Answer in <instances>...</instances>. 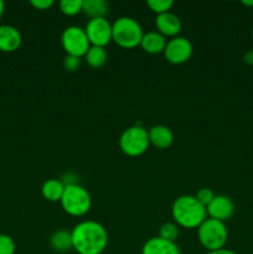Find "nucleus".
<instances>
[{"label":"nucleus","instance_id":"f257e3e1","mask_svg":"<svg viewBox=\"0 0 253 254\" xmlns=\"http://www.w3.org/2000/svg\"><path fill=\"white\" fill-rule=\"evenodd\" d=\"M73 250L78 254H102L108 246V232L102 223L86 220L71 231Z\"/></svg>","mask_w":253,"mask_h":254},{"label":"nucleus","instance_id":"f03ea898","mask_svg":"<svg viewBox=\"0 0 253 254\" xmlns=\"http://www.w3.org/2000/svg\"><path fill=\"white\" fill-rule=\"evenodd\" d=\"M171 216L179 227L197 230L207 218V211L193 195H183L173 202Z\"/></svg>","mask_w":253,"mask_h":254},{"label":"nucleus","instance_id":"7ed1b4c3","mask_svg":"<svg viewBox=\"0 0 253 254\" xmlns=\"http://www.w3.org/2000/svg\"><path fill=\"white\" fill-rule=\"evenodd\" d=\"M144 31L141 25L130 16H121L112 24V41L122 49L140 46Z\"/></svg>","mask_w":253,"mask_h":254},{"label":"nucleus","instance_id":"20e7f679","mask_svg":"<svg viewBox=\"0 0 253 254\" xmlns=\"http://www.w3.org/2000/svg\"><path fill=\"white\" fill-rule=\"evenodd\" d=\"M60 203L67 215L72 217H82L91 210L92 197L87 189L79 184H73L64 186L63 195Z\"/></svg>","mask_w":253,"mask_h":254},{"label":"nucleus","instance_id":"39448f33","mask_svg":"<svg viewBox=\"0 0 253 254\" xmlns=\"http://www.w3.org/2000/svg\"><path fill=\"white\" fill-rule=\"evenodd\" d=\"M197 238L200 245L207 252L222 250L228 241V230L225 222L206 218L197 228Z\"/></svg>","mask_w":253,"mask_h":254},{"label":"nucleus","instance_id":"423d86ee","mask_svg":"<svg viewBox=\"0 0 253 254\" xmlns=\"http://www.w3.org/2000/svg\"><path fill=\"white\" fill-rule=\"evenodd\" d=\"M150 146L148 130L141 126H131L122 133L119 148L126 155L136 158L145 153Z\"/></svg>","mask_w":253,"mask_h":254},{"label":"nucleus","instance_id":"0eeeda50","mask_svg":"<svg viewBox=\"0 0 253 254\" xmlns=\"http://www.w3.org/2000/svg\"><path fill=\"white\" fill-rule=\"evenodd\" d=\"M61 44L64 52L68 56H74L82 59L86 56L87 51L91 47L86 31L82 27L71 25L63 30L61 35Z\"/></svg>","mask_w":253,"mask_h":254},{"label":"nucleus","instance_id":"6e6552de","mask_svg":"<svg viewBox=\"0 0 253 254\" xmlns=\"http://www.w3.org/2000/svg\"><path fill=\"white\" fill-rule=\"evenodd\" d=\"M193 47L189 39L181 36L173 37L166 42L164 50V56L166 61L171 64H183L190 60L192 56Z\"/></svg>","mask_w":253,"mask_h":254},{"label":"nucleus","instance_id":"1a4fd4ad","mask_svg":"<svg viewBox=\"0 0 253 254\" xmlns=\"http://www.w3.org/2000/svg\"><path fill=\"white\" fill-rule=\"evenodd\" d=\"M91 46L106 47L112 42V24L106 17L89 19L84 27Z\"/></svg>","mask_w":253,"mask_h":254},{"label":"nucleus","instance_id":"9d476101","mask_svg":"<svg viewBox=\"0 0 253 254\" xmlns=\"http://www.w3.org/2000/svg\"><path fill=\"white\" fill-rule=\"evenodd\" d=\"M206 211H207L208 218L220 221V222H226L235 213V203L228 196L216 195L212 202L206 207Z\"/></svg>","mask_w":253,"mask_h":254},{"label":"nucleus","instance_id":"9b49d317","mask_svg":"<svg viewBox=\"0 0 253 254\" xmlns=\"http://www.w3.org/2000/svg\"><path fill=\"white\" fill-rule=\"evenodd\" d=\"M22 44V36L19 29L12 25H0V51L15 52Z\"/></svg>","mask_w":253,"mask_h":254},{"label":"nucleus","instance_id":"f8f14e48","mask_svg":"<svg viewBox=\"0 0 253 254\" xmlns=\"http://www.w3.org/2000/svg\"><path fill=\"white\" fill-rule=\"evenodd\" d=\"M155 25L158 32H160L163 36L171 37V39L178 36L181 31V27H183V24H181V20L179 19V16H176L171 11L158 15L155 20Z\"/></svg>","mask_w":253,"mask_h":254},{"label":"nucleus","instance_id":"ddd939ff","mask_svg":"<svg viewBox=\"0 0 253 254\" xmlns=\"http://www.w3.org/2000/svg\"><path fill=\"white\" fill-rule=\"evenodd\" d=\"M149 135V141H150V145L155 146L156 149H160V150H165L169 149L174 143V133L171 131V129L166 126H153L148 130Z\"/></svg>","mask_w":253,"mask_h":254},{"label":"nucleus","instance_id":"4468645a","mask_svg":"<svg viewBox=\"0 0 253 254\" xmlns=\"http://www.w3.org/2000/svg\"><path fill=\"white\" fill-rule=\"evenodd\" d=\"M141 254H181L176 242H169L158 237H151L141 247Z\"/></svg>","mask_w":253,"mask_h":254},{"label":"nucleus","instance_id":"2eb2a0df","mask_svg":"<svg viewBox=\"0 0 253 254\" xmlns=\"http://www.w3.org/2000/svg\"><path fill=\"white\" fill-rule=\"evenodd\" d=\"M166 37L163 36L158 31L144 32V36L141 39L140 47L144 52L149 55H159L164 54V50L166 47Z\"/></svg>","mask_w":253,"mask_h":254},{"label":"nucleus","instance_id":"dca6fc26","mask_svg":"<svg viewBox=\"0 0 253 254\" xmlns=\"http://www.w3.org/2000/svg\"><path fill=\"white\" fill-rule=\"evenodd\" d=\"M50 247L52 251L57 253H66L73 250V243H72V235L69 231L59 230L55 231L49 238Z\"/></svg>","mask_w":253,"mask_h":254},{"label":"nucleus","instance_id":"f3484780","mask_svg":"<svg viewBox=\"0 0 253 254\" xmlns=\"http://www.w3.org/2000/svg\"><path fill=\"white\" fill-rule=\"evenodd\" d=\"M64 191V185L61 180L49 179L41 186V195L49 202H60Z\"/></svg>","mask_w":253,"mask_h":254},{"label":"nucleus","instance_id":"a211bd4d","mask_svg":"<svg viewBox=\"0 0 253 254\" xmlns=\"http://www.w3.org/2000/svg\"><path fill=\"white\" fill-rule=\"evenodd\" d=\"M108 7V2L104 1V0H83L82 12L89 19L106 17Z\"/></svg>","mask_w":253,"mask_h":254},{"label":"nucleus","instance_id":"6ab92c4d","mask_svg":"<svg viewBox=\"0 0 253 254\" xmlns=\"http://www.w3.org/2000/svg\"><path fill=\"white\" fill-rule=\"evenodd\" d=\"M87 64L92 68H101L104 64H107V60H108V55L104 47H98V46H91L89 50L87 51L86 56H84Z\"/></svg>","mask_w":253,"mask_h":254},{"label":"nucleus","instance_id":"aec40b11","mask_svg":"<svg viewBox=\"0 0 253 254\" xmlns=\"http://www.w3.org/2000/svg\"><path fill=\"white\" fill-rule=\"evenodd\" d=\"M180 233V227L175 222H165L159 228V237L169 242H176Z\"/></svg>","mask_w":253,"mask_h":254},{"label":"nucleus","instance_id":"412c9836","mask_svg":"<svg viewBox=\"0 0 253 254\" xmlns=\"http://www.w3.org/2000/svg\"><path fill=\"white\" fill-rule=\"evenodd\" d=\"M60 10L66 16H74V15L82 12L83 7V0H62L59 4Z\"/></svg>","mask_w":253,"mask_h":254},{"label":"nucleus","instance_id":"4be33fe9","mask_svg":"<svg viewBox=\"0 0 253 254\" xmlns=\"http://www.w3.org/2000/svg\"><path fill=\"white\" fill-rule=\"evenodd\" d=\"M146 5L158 16V15L170 11L171 7L174 6V1L173 0H148Z\"/></svg>","mask_w":253,"mask_h":254},{"label":"nucleus","instance_id":"5701e85b","mask_svg":"<svg viewBox=\"0 0 253 254\" xmlns=\"http://www.w3.org/2000/svg\"><path fill=\"white\" fill-rule=\"evenodd\" d=\"M16 246L10 236L0 233V254H15Z\"/></svg>","mask_w":253,"mask_h":254},{"label":"nucleus","instance_id":"b1692460","mask_svg":"<svg viewBox=\"0 0 253 254\" xmlns=\"http://www.w3.org/2000/svg\"><path fill=\"white\" fill-rule=\"evenodd\" d=\"M215 196H216L215 192H213L210 188H202L197 191V193L195 195V197L197 198V201L201 203V205H203L205 207H207V206L212 202V200L215 198Z\"/></svg>","mask_w":253,"mask_h":254},{"label":"nucleus","instance_id":"393cba45","mask_svg":"<svg viewBox=\"0 0 253 254\" xmlns=\"http://www.w3.org/2000/svg\"><path fill=\"white\" fill-rule=\"evenodd\" d=\"M63 67L69 72H74L81 67V59L67 55L63 59Z\"/></svg>","mask_w":253,"mask_h":254},{"label":"nucleus","instance_id":"a878e982","mask_svg":"<svg viewBox=\"0 0 253 254\" xmlns=\"http://www.w3.org/2000/svg\"><path fill=\"white\" fill-rule=\"evenodd\" d=\"M31 6H34L36 10H49L55 5L54 0H31L30 1Z\"/></svg>","mask_w":253,"mask_h":254},{"label":"nucleus","instance_id":"bb28decb","mask_svg":"<svg viewBox=\"0 0 253 254\" xmlns=\"http://www.w3.org/2000/svg\"><path fill=\"white\" fill-rule=\"evenodd\" d=\"M245 62L250 66H253V50H250L245 54Z\"/></svg>","mask_w":253,"mask_h":254},{"label":"nucleus","instance_id":"cd10ccee","mask_svg":"<svg viewBox=\"0 0 253 254\" xmlns=\"http://www.w3.org/2000/svg\"><path fill=\"white\" fill-rule=\"evenodd\" d=\"M207 254H237L233 251L227 250V248H222V250H218V251H213V252H207Z\"/></svg>","mask_w":253,"mask_h":254},{"label":"nucleus","instance_id":"c85d7f7f","mask_svg":"<svg viewBox=\"0 0 253 254\" xmlns=\"http://www.w3.org/2000/svg\"><path fill=\"white\" fill-rule=\"evenodd\" d=\"M4 11H5V4H4V1H1V0H0V19H1V16L4 15Z\"/></svg>","mask_w":253,"mask_h":254},{"label":"nucleus","instance_id":"c756f323","mask_svg":"<svg viewBox=\"0 0 253 254\" xmlns=\"http://www.w3.org/2000/svg\"><path fill=\"white\" fill-rule=\"evenodd\" d=\"M242 5H245V6H253V0H243Z\"/></svg>","mask_w":253,"mask_h":254},{"label":"nucleus","instance_id":"7c9ffc66","mask_svg":"<svg viewBox=\"0 0 253 254\" xmlns=\"http://www.w3.org/2000/svg\"><path fill=\"white\" fill-rule=\"evenodd\" d=\"M252 37H253V27H252Z\"/></svg>","mask_w":253,"mask_h":254}]
</instances>
